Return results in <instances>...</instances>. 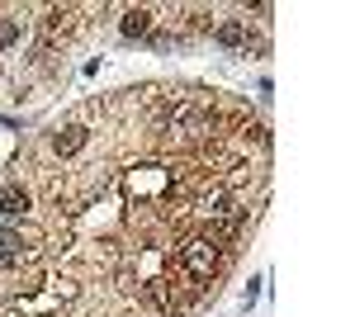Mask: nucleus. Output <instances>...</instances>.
I'll use <instances>...</instances> for the list:
<instances>
[{
  "label": "nucleus",
  "mask_w": 355,
  "mask_h": 317,
  "mask_svg": "<svg viewBox=\"0 0 355 317\" xmlns=\"http://www.w3.org/2000/svg\"><path fill=\"white\" fill-rule=\"evenodd\" d=\"M218 265H223L218 241H209V237H190L185 246H180V270H185L190 280H214V275H218Z\"/></svg>",
  "instance_id": "nucleus-1"
},
{
  "label": "nucleus",
  "mask_w": 355,
  "mask_h": 317,
  "mask_svg": "<svg viewBox=\"0 0 355 317\" xmlns=\"http://www.w3.org/2000/svg\"><path fill=\"white\" fill-rule=\"evenodd\" d=\"M142 298H147L152 308H162L166 317H180L190 308V293L180 289L175 280H147V284H142Z\"/></svg>",
  "instance_id": "nucleus-2"
},
{
  "label": "nucleus",
  "mask_w": 355,
  "mask_h": 317,
  "mask_svg": "<svg viewBox=\"0 0 355 317\" xmlns=\"http://www.w3.org/2000/svg\"><path fill=\"white\" fill-rule=\"evenodd\" d=\"M33 209V199H28L24 185H5L0 189V223H15V218H24Z\"/></svg>",
  "instance_id": "nucleus-3"
},
{
  "label": "nucleus",
  "mask_w": 355,
  "mask_h": 317,
  "mask_svg": "<svg viewBox=\"0 0 355 317\" xmlns=\"http://www.w3.org/2000/svg\"><path fill=\"white\" fill-rule=\"evenodd\" d=\"M214 43L218 48H251V28H246V19H223V24H214Z\"/></svg>",
  "instance_id": "nucleus-4"
},
{
  "label": "nucleus",
  "mask_w": 355,
  "mask_h": 317,
  "mask_svg": "<svg viewBox=\"0 0 355 317\" xmlns=\"http://www.w3.org/2000/svg\"><path fill=\"white\" fill-rule=\"evenodd\" d=\"M152 24H157V15L152 10H123V19H119V33L123 38H152Z\"/></svg>",
  "instance_id": "nucleus-5"
},
{
  "label": "nucleus",
  "mask_w": 355,
  "mask_h": 317,
  "mask_svg": "<svg viewBox=\"0 0 355 317\" xmlns=\"http://www.w3.org/2000/svg\"><path fill=\"white\" fill-rule=\"evenodd\" d=\"M85 142H90V128H85V123H67V128L53 137V152L57 157H76Z\"/></svg>",
  "instance_id": "nucleus-6"
},
{
  "label": "nucleus",
  "mask_w": 355,
  "mask_h": 317,
  "mask_svg": "<svg viewBox=\"0 0 355 317\" xmlns=\"http://www.w3.org/2000/svg\"><path fill=\"white\" fill-rule=\"evenodd\" d=\"M24 256V232H15L10 223H0V265H15Z\"/></svg>",
  "instance_id": "nucleus-7"
},
{
  "label": "nucleus",
  "mask_w": 355,
  "mask_h": 317,
  "mask_svg": "<svg viewBox=\"0 0 355 317\" xmlns=\"http://www.w3.org/2000/svg\"><path fill=\"white\" fill-rule=\"evenodd\" d=\"M24 38V24H15V19H0V48H15Z\"/></svg>",
  "instance_id": "nucleus-8"
},
{
  "label": "nucleus",
  "mask_w": 355,
  "mask_h": 317,
  "mask_svg": "<svg viewBox=\"0 0 355 317\" xmlns=\"http://www.w3.org/2000/svg\"><path fill=\"white\" fill-rule=\"evenodd\" d=\"M5 317H24V313H5Z\"/></svg>",
  "instance_id": "nucleus-9"
}]
</instances>
